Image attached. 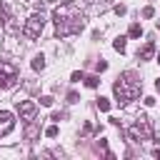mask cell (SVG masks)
<instances>
[{"instance_id": "1", "label": "cell", "mask_w": 160, "mask_h": 160, "mask_svg": "<svg viewBox=\"0 0 160 160\" xmlns=\"http://www.w3.org/2000/svg\"><path fill=\"white\" fill-rule=\"evenodd\" d=\"M72 2H68L65 8H58L52 12V22H55V38H68V35H75L85 28V20L80 12H75L70 8Z\"/></svg>"}, {"instance_id": "2", "label": "cell", "mask_w": 160, "mask_h": 160, "mask_svg": "<svg viewBox=\"0 0 160 160\" xmlns=\"http://www.w3.org/2000/svg\"><path fill=\"white\" fill-rule=\"evenodd\" d=\"M112 92H115V100H118V105H128L130 100H135L140 92H142V80L135 75V72H122L118 80H115V85H112Z\"/></svg>"}, {"instance_id": "3", "label": "cell", "mask_w": 160, "mask_h": 160, "mask_svg": "<svg viewBox=\"0 0 160 160\" xmlns=\"http://www.w3.org/2000/svg\"><path fill=\"white\" fill-rule=\"evenodd\" d=\"M128 138H130V140H135V142L150 140V138H152V128H150V122H148L145 118H140L138 122H132V125L128 128Z\"/></svg>"}, {"instance_id": "4", "label": "cell", "mask_w": 160, "mask_h": 160, "mask_svg": "<svg viewBox=\"0 0 160 160\" xmlns=\"http://www.w3.org/2000/svg\"><path fill=\"white\" fill-rule=\"evenodd\" d=\"M42 28H45V15H42V12H32V15L25 20V28H22V32H25V38L35 40V38H40Z\"/></svg>"}, {"instance_id": "5", "label": "cell", "mask_w": 160, "mask_h": 160, "mask_svg": "<svg viewBox=\"0 0 160 160\" xmlns=\"http://www.w3.org/2000/svg\"><path fill=\"white\" fill-rule=\"evenodd\" d=\"M18 82V68L12 62L0 60V90H8Z\"/></svg>"}, {"instance_id": "6", "label": "cell", "mask_w": 160, "mask_h": 160, "mask_svg": "<svg viewBox=\"0 0 160 160\" xmlns=\"http://www.w3.org/2000/svg\"><path fill=\"white\" fill-rule=\"evenodd\" d=\"M18 112H20V120L30 122V120H35V115H38V105H35L32 100H22V102H18Z\"/></svg>"}, {"instance_id": "7", "label": "cell", "mask_w": 160, "mask_h": 160, "mask_svg": "<svg viewBox=\"0 0 160 160\" xmlns=\"http://www.w3.org/2000/svg\"><path fill=\"white\" fill-rule=\"evenodd\" d=\"M12 128H15V115L8 112V110H0V138L8 135Z\"/></svg>"}, {"instance_id": "8", "label": "cell", "mask_w": 160, "mask_h": 160, "mask_svg": "<svg viewBox=\"0 0 160 160\" xmlns=\"http://www.w3.org/2000/svg\"><path fill=\"white\" fill-rule=\"evenodd\" d=\"M152 55H155V42H150V40H148V42L138 50V60H150Z\"/></svg>"}, {"instance_id": "9", "label": "cell", "mask_w": 160, "mask_h": 160, "mask_svg": "<svg viewBox=\"0 0 160 160\" xmlns=\"http://www.w3.org/2000/svg\"><path fill=\"white\" fill-rule=\"evenodd\" d=\"M38 135H40V130H38V125L30 120V122H28V128H25V138H28V140H35Z\"/></svg>"}, {"instance_id": "10", "label": "cell", "mask_w": 160, "mask_h": 160, "mask_svg": "<svg viewBox=\"0 0 160 160\" xmlns=\"http://www.w3.org/2000/svg\"><path fill=\"white\" fill-rule=\"evenodd\" d=\"M12 18H10V8H8V2H0V22L2 25H8Z\"/></svg>"}, {"instance_id": "11", "label": "cell", "mask_w": 160, "mask_h": 160, "mask_svg": "<svg viewBox=\"0 0 160 160\" xmlns=\"http://www.w3.org/2000/svg\"><path fill=\"white\" fill-rule=\"evenodd\" d=\"M42 68H45V58H42V55H35V58H32V70L40 72Z\"/></svg>"}, {"instance_id": "12", "label": "cell", "mask_w": 160, "mask_h": 160, "mask_svg": "<svg viewBox=\"0 0 160 160\" xmlns=\"http://www.w3.org/2000/svg\"><path fill=\"white\" fill-rule=\"evenodd\" d=\"M112 48L118 50V52H125V38L120 35V38H115V42H112Z\"/></svg>"}, {"instance_id": "13", "label": "cell", "mask_w": 160, "mask_h": 160, "mask_svg": "<svg viewBox=\"0 0 160 160\" xmlns=\"http://www.w3.org/2000/svg\"><path fill=\"white\" fill-rule=\"evenodd\" d=\"M140 35H142V28H140L138 22H132V25H130V38H140Z\"/></svg>"}, {"instance_id": "14", "label": "cell", "mask_w": 160, "mask_h": 160, "mask_svg": "<svg viewBox=\"0 0 160 160\" xmlns=\"http://www.w3.org/2000/svg\"><path fill=\"white\" fill-rule=\"evenodd\" d=\"M98 82H100L98 75H88V78H85V85H88V88H98Z\"/></svg>"}, {"instance_id": "15", "label": "cell", "mask_w": 160, "mask_h": 160, "mask_svg": "<svg viewBox=\"0 0 160 160\" xmlns=\"http://www.w3.org/2000/svg\"><path fill=\"white\" fill-rule=\"evenodd\" d=\"M98 108H100L102 112H108V110H110V102H108L105 98H98Z\"/></svg>"}, {"instance_id": "16", "label": "cell", "mask_w": 160, "mask_h": 160, "mask_svg": "<svg viewBox=\"0 0 160 160\" xmlns=\"http://www.w3.org/2000/svg\"><path fill=\"white\" fill-rule=\"evenodd\" d=\"M45 135H48V138H58V125H50V128L45 130Z\"/></svg>"}, {"instance_id": "17", "label": "cell", "mask_w": 160, "mask_h": 160, "mask_svg": "<svg viewBox=\"0 0 160 160\" xmlns=\"http://www.w3.org/2000/svg\"><path fill=\"white\" fill-rule=\"evenodd\" d=\"M152 15H155L152 8H145V10H142V18H152Z\"/></svg>"}, {"instance_id": "18", "label": "cell", "mask_w": 160, "mask_h": 160, "mask_svg": "<svg viewBox=\"0 0 160 160\" xmlns=\"http://www.w3.org/2000/svg\"><path fill=\"white\" fill-rule=\"evenodd\" d=\"M115 12H118V15H125V5H122V2H120V5H115Z\"/></svg>"}, {"instance_id": "19", "label": "cell", "mask_w": 160, "mask_h": 160, "mask_svg": "<svg viewBox=\"0 0 160 160\" xmlns=\"http://www.w3.org/2000/svg\"><path fill=\"white\" fill-rule=\"evenodd\" d=\"M40 102H42V105H52V98H50V95H45V98H42Z\"/></svg>"}, {"instance_id": "20", "label": "cell", "mask_w": 160, "mask_h": 160, "mask_svg": "<svg viewBox=\"0 0 160 160\" xmlns=\"http://www.w3.org/2000/svg\"><path fill=\"white\" fill-rule=\"evenodd\" d=\"M155 88H158V90H160V80H155Z\"/></svg>"}, {"instance_id": "21", "label": "cell", "mask_w": 160, "mask_h": 160, "mask_svg": "<svg viewBox=\"0 0 160 160\" xmlns=\"http://www.w3.org/2000/svg\"><path fill=\"white\" fill-rule=\"evenodd\" d=\"M65 2H75V0H65Z\"/></svg>"}, {"instance_id": "22", "label": "cell", "mask_w": 160, "mask_h": 160, "mask_svg": "<svg viewBox=\"0 0 160 160\" xmlns=\"http://www.w3.org/2000/svg\"><path fill=\"white\" fill-rule=\"evenodd\" d=\"M158 62H160V55H158Z\"/></svg>"}]
</instances>
